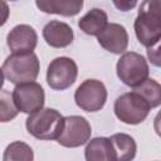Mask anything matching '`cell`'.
<instances>
[{
  "mask_svg": "<svg viewBox=\"0 0 161 161\" xmlns=\"http://www.w3.org/2000/svg\"><path fill=\"white\" fill-rule=\"evenodd\" d=\"M135 33L138 42L146 48L161 39V0H145L138 8Z\"/></svg>",
  "mask_w": 161,
  "mask_h": 161,
  "instance_id": "obj_1",
  "label": "cell"
},
{
  "mask_svg": "<svg viewBox=\"0 0 161 161\" xmlns=\"http://www.w3.org/2000/svg\"><path fill=\"white\" fill-rule=\"evenodd\" d=\"M39 69L40 63L34 53L11 54L1 67L4 78L15 86L34 82L39 74Z\"/></svg>",
  "mask_w": 161,
  "mask_h": 161,
  "instance_id": "obj_2",
  "label": "cell"
},
{
  "mask_svg": "<svg viewBox=\"0 0 161 161\" xmlns=\"http://www.w3.org/2000/svg\"><path fill=\"white\" fill-rule=\"evenodd\" d=\"M153 128H155V132L161 137V111L157 112V114L153 119Z\"/></svg>",
  "mask_w": 161,
  "mask_h": 161,
  "instance_id": "obj_22",
  "label": "cell"
},
{
  "mask_svg": "<svg viewBox=\"0 0 161 161\" xmlns=\"http://www.w3.org/2000/svg\"><path fill=\"white\" fill-rule=\"evenodd\" d=\"M78 67L72 58L58 57L53 59L47 69V82L54 91L69 88L77 79Z\"/></svg>",
  "mask_w": 161,
  "mask_h": 161,
  "instance_id": "obj_7",
  "label": "cell"
},
{
  "mask_svg": "<svg viewBox=\"0 0 161 161\" xmlns=\"http://www.w3.org/2000/svg\"><path fill=\"white\" fill-rule=\"evenodd\" d=\"M0 99H1V114H0L1 122H8V121L15 118L19 109L14 103L13 96H10V93L8 91L3 89L1 94H0Z\"/></svg>",
  "mask_w": 161,
  "mask_h": 161,
  "instance_id": "obj_19",
  "label": "cell"
},
{
  "mask_svg": "<svg viewBox=\"0 0 161 161\" xmlns=\"http://www.w3.org/2000/svg\"><path fill=\"white\" fill-rule=\"evenodd\" d=\"M64 117L54 108H42L29 114L25 126L28 132L38 140H57L62 132Z\"/></svg>",
  "mask_w": 161,
  "mask_h": 161,
  "instance_id": "obj_3",
  "label": "cell"
},
{
  "mask_svg": "<svg viewBox=\"0 0 161 161\" xmlns=\"http://www.w3.org/2000/svg\"><path fill=\"white\" fill-rule=\"evenodd\" d=\"M43 38L45 43L53 48H65L72 44L74 34L73 29L67 23L52 20L44 25Z\"/></svg>",
  "mask_w": 161,
  "mask_h": 161,
  "instance_id": "obj_12",
  "label": "cell"
},
{
  "mask_svg": "<svg viewBox=\"0 0 161 161\" xmlns=\"http://www.w3.org/2000/svg\"><path fill=\"white\" fill-rule=\"evenodd\" d=\"M6 43L13 54L33 53L38 44V34L33 26L28 24H19L9 31Z\"/></svg>",
  "mask_w": 161,
  "mask_h": 161,
  "instance_id": "obj_10",
  "label": "cell"
},
{
  "mask_svg": "<svg viewBox=\"0 0 161 161\" xmlns=\"http://www.w3.org/2000/svg\"><path fill=\"white\" fill-rule=\"evenodd\" d=\"M113 4L119 9V10H122V11H128L130 9H132L133 6H136V4H137V1H135V0H132V1H113Z\"/></svg>",
  "mask_w": 161,
  "mask_h": 161,
  "instance_id": "obj_21",
  "label": "cell"
},
{
  "mask_svg": "<svg viewBox=\"0 0 161 161\" xmlns=\"http://www.w3.org/2000/svg\"><path fill=\"white\" fill-rule=\"evenodd\" d=\"M151 107L136 92L121 94L113 104L116 117L126 125H138L146 119Z\"/></svg>",
  "mask_w": 161,
  "mask_h": 161,
  "instance_id": "obj_5",
  "label": "cell"
},
{
  "mask_svg": "<svg viewBox=\"0 0 161 161\" xmlns=\"http://www.w3.org/2000/svg\"><path fill=\"white\" fill-rule=\"evenodd\" d=\"M133 92L140 94L151 108L158 107L161 104V84L152 78H148L141 86L133 88Z\"/></svg>",
  "mask_w": 161,
  "mask_h": 161,
  "instance_id": "obj_17",
  "label": "cell"
},
{
  "mask_svg": "<svg viewBox=\"0 0 161 161\" xmlns=\"http://www.w3.org/2000/svg\"><path fill=\"white\" fill-rule=\"evenodd\" d=\"M86 161H117V156L109 137H94L84 148Z\"/></svg>",
  "mask_w": 161,
  "mask_h": 161,
  "instance_id": "obj_13",
  "label": "cell"
},
{
  "mask_svg": "<svg viewBox=\"0 0 161 161\" xmlns=\"http://www.w3.org/2000/svg\"><path fill=\"white\" fill-rule=\"evenodd\" d=\"M99 45L113 54H121L127 49L128 34L123 25L108 23L103 31L97 36Z\"/></svg>",
  "mask_w": 161,
  "mask_h": 161,
  "instance_id": "obj_11",
  "label": "cell"
},
{
  "mask_svg": "<svg viewBox=\"0 0 161 161\" xmlns=\"http://www.w3.org/2000/svg\"><path fill=\"white\" fill-rule=\"evenodd\" d=\"M11 96L18 109L28 114H33L42 109L45 102L44 89L36 82L15 86Z\"/></svg>",
  "mask_w": 161,
  "mask_h": 161,
  "instance_id": "obj_9",
  "label": "cell"
},
{
  "mask_svg": "<svg viewBox=\"0 0 161 161\" xmlns=\"http://www.w3.org/2000/svg\"><path fill=\"white\" fill-rule=\"evenodd\" d=\"M117 77L126 86L136 88L148 79V64L143 55L136 52H127L121 55L116 65Z\"/></svg>",
  "mask_w": 161,
  "mask_h": 161,
  "instance_id": "obj_4",
  "label": "cell"
},
{
  "mask_svg": "<svg viewBox=\"0 0 161 161\" xmlns=\"http://www.w3.org/2000/svg\"><path fill=\"white\" fill-rule=\"evenodd\" d=\"M75 104L86 112L101 111L107 101L106 86L98 79H86L74 93Z\"/></svg>",
  "mask_w": 161,
  "mask_h": 161,
  "instance_id": "obj_6",
  "label": "cell"
},
{
  "mask_svg": "<svg viewBox=\"0 0 161 161\" xmlns=\"http://www.w3.org/2000/svg\"><path fill=\"white\" fill-rule=\"evenodd\" d=\"M92 128L89 122L82 116L64 117V125L57 142L64 147H79L91 138Z\"/></svg>",
  "mask_w": 161,
  "mask_h": 161,
  "instance_id": "obj_8",
  "label": "cell"
},
{
  "mask_svg": "<svg viewBox=\"0 0 161 161\" xmlns=\"http://www.w3.org/2000/svg\"><path fill=\"white\" fill-rule=\"evenodd\" d=\"M117 161H132L137 152V145L133 137H131L127 133H114L109 137Z\"/></svg>",
  "mask_w": 161,
  "mask_h": 161,
  "instance_id": "obj_16",
  "label": "cell"
},
{
  "mask_svg": "<svg viewBox=\"0 0 161 161\" xmlns=\"http://www.w3.org/2000/svg\"><path fill=\"white\" fill-rule=\"evenodd\" d=\"M34 152L31 147L21 141H14L6 146L3 161H33Z\"/></svg>",
  "mask_w": 161,
  "mask_h": 161,
  "instance_id": "obj_18",
  "label": "cell"
},
{
  "mask_svg": "<svg viewBox=\"0 0 161 161\" xmlns=\"http://www.w3.org/2000/svg\"><path fill=\"white\" fill-rule=\"evenodd\" d=\"M108 24V18L104 10L93 8L78 20L79 29L87 35L98 36Z\"/></svg>",
  "mask_w": 161,
  "mask_h": 161,
  "instance_id": "obj_15",
  "label": "cell"
},
{
  "mask_svg": "<svg viewBox=\"0 0 161 161\" xmlns=\"http://www.w3.org/2000/svg\"><path fill=\"white\" fill-rule=\"evenodd\" d=\"M35 5L47 14L74 16L83 8L82 0H36Z\"/></svg>",
  "mask_w": 161,
  "mask_h": 161,
  "instance_id": "obj_14",
  "label": "cell"
},
{
  "mask_svg": "<svg viewBox=\"0 0 161 161\" xmlns=\"http://www.w3.org/2000/svg\"><path fill=\"white\" fill-rule=\"evenodd\" d=\"M147 58L155 67L161 68V39L155 43L152 47L147 48Z\"/></svg>",
  "mask_w": 161,
  "mask_h": 161,
  "instance_id": "obj_20",
  "label": "cell"
}]
</instances>
